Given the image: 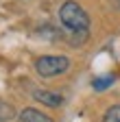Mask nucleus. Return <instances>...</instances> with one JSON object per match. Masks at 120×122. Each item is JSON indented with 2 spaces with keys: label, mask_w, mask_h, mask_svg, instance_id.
Masks as SVG:
<instances>
[{
  "label": "nucleus",
  "mask_w": 120,
  "mask_h": 122,
  "mask_svg": "<svg viewBox=\"0 0 120 122\" xmlns=\"http://www.w3.org/2000/svg\"><path fill=\"white\" fill-rule=\"evenodd\" d=\"M59 20H61V24L68 30H72V33H83L85 35V30L89 26L87 13L77 2H63V7L59 9Z\"/></svg>",
  "instance_id": "nucleus-1"
},
{
  "label": "nucleus",
  "mask_w": 120,
  "mask_h": 122,
  "mask_svg": "<svg viewBox=\"0 0 120 122\" xmlns=\"http://www.w3.org/2000/svg\"><path fill=\"white\" fill-rule=\"evenodd\" d=\"M68 66H70L68 57H59V55H46V57H39L37 63H35V68H37V72H39L42 76H55V74H61V72L68 70Z\"/></svg>",
  "instance_id": "nucleus-2"
},
{
  "label": "nucleus",
  "mask_w": 120,
  "mask_h": 122,
  "mask_svg": "<svg viewBox=\"0 0 120 122\" xmlns=\"http://www.w3.org/2000/svg\"><path fill=\"white\" fill-rule=\"evenodd\" d=\"M35 100H39V102H44V105H48V107H59V105L63 102V98L59 96V94L48 92V89H37V92H35Z\"/></svg>",
  "instance_id": "nucleus-3"
},
{
  "label": "nucleus",
  "mask_w": 120,
  "mask_h": 122,
  "mask_svg": "<svg viewBox=\"0 0 120 122\" xmlns=\"http://www.w3.org/2000/svg\"><path fill=\"white\" fill-rule=\"evenodd\" d=\"M20 122H52V120L37 109H24L20 111Z\"/></svg>",
  "instance_id": "nucleus-4"
},
{
  "label": "nucleus",
  "mask_w": 120,
  "mask_h": 122,
  "mask_svg": "<svg viewBox=\"0 0 120 122\" xmlns=\"http://www.w3.org/2000/svg\"><path fill=\"white\" fill-rule=\"evenodd\" d=\"M111 83H114V76H100V79H94L92 87L94 89H107Z\"/></svg>",
  "instance_id": "nucleus-5"
},
{
  "label": "nucleus",
  "mask_w": 120,
  "mask_h": 122,
  "mask_svg": "<svg viewBox=\"0 0 120 122\" xmlns=\"http://www.w3.org/2000/svg\"><path fill=\"white\" fill-rule=\"evenodd\" d=\"M105 122H120V105L107 109V113H105Z\"/></svg>",
  "instance_id": "nucleus-6"
},
{
  "label": "nucleus",
  "mask_w": 120,
  "mask_h": 122,
  "mask_svg": "<svg viewBox=\"0 0 120 122\" xmlns=\"http://www.w3.org/2000/svg\"><path fill=\"white\" fill-rule=\"evenodd\" d=\"M13 116H16L13 107H11V105H7V102H0V120H11Z\"/></svg>",
  "instance_id": "nucleus-7"
}]
</instances>
